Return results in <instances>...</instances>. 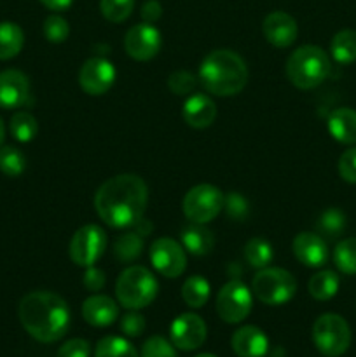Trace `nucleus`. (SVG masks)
<instances>
[{
	"instance_id": "nucleus-28",
	"label": "nucleus",
	"mask_w": 356,
	"mask_h": 357,
	"mask_svg": "<svg viewBox=\"0 0 356 357\" xmlns=\"http://www.w3.org/2000/svg\"><path fill=\"white\" fill-rule=\"evenodd\" d=\"M143 251V237L138 232H126L115 241L114 255L121 264H131L138 260Z\"/></svg>"
},
{
	"instance_id": "nucleus-41",
	"label": "nucleus",
	"mask_w": 356,
	"mask_h": 357,
	"mask_svg": "<svg viewBox=\"0 0 356 357\" xmlns=\"http://www.w3.org/2000/svg\"><path fill=\"white\" fill-rule=\"evenodd\" d=\"M91 345L82 338H72L59 347L58 357H89Z\"/></svg>"
},
{
	"instance_id": "nucleus-24",
	"label": "nucleus",
	"mask_w": 356,
	"mask_h": 357,
	"mask_svg": "<svg viewBox=\"0 0 356 357\" xmlns=\"http://www.w3.org/2000/svg\"><path fill=\"white\" fill-rule=\"evenodd\" d=\"M332 58L341 65H351L356 61V30L337 31L330 42Z\"/></svg>"
},
{
	"instance_id": "nucleus-34",
	"label": "nucleus",
	"mask_w": 356,
	"mask_h": 357,
	"mask_svg": "<svg viewBox=\"0 0 356 357\" xmlns=\"http://www.w3.org/2000/svg\"><path fill=\"white\" fill-rule=\"evenodd\" d=\"M100 9L105 20L110 23H122L131 16L135 0H100Z\"/></svg>"
},
{
	"instance_id": "nucleus-2",
	"label": "nucleus",
	"mask_w": 356,
	"mask_h": 357,
	"mask_svg": "<svg viewBox=\"0 0 356 357\" xmlns=\"http://www.w3.org/2000/svg\"><path fill=\"white\" fill-rule=\"evenodd\" d=\"M17 316L28 335L42 344L65 337L70 326V309L65 300L51 291H31L21 298Z\"/></svg>"
},
{
	"instance_id": "nucleus-18",
	"label": "nucleus",
	"mask_w": 356,
	"mask_h": 357,
	"mask_svg": "<svg viewBox=\"0 0 356 357\" xmlns=\"http://www.w3.org/2000/svg\"><path fill=\"white\" fill-rule=\"evenodd\" d=\"M184 121L194 129H206L215 122L216 105L209 96L202 93L191 94L184 103Z\"/></svg>"
},
{
	"instance_id": "nucleus-16",
	"label": "nucleus",
	"mask_w": 356,
	"mask_h": 357,
	"mask_svg": "<svg viewBox=\"0 0 356 357\" xmlns=\"http://www.w3.org/2000/svg\"><path fill=\"white\" fill-rule=\"evenodd\" d=\"M30 82L20 70H3L0 72V108L14 110L28 103Z\"/></svg>"
},
{
	"instance_id": "nucleus-15",
	"label": "nucleus",
	"mask_w": 356,
	"mask_h": 357,
	"mask_svg": "<svg viewBox=\"0 0 356 357\" xmlns=\"http://www.w3.org/2000/svg\"><path fill=\"white\" fill-rule=\"evenodd\" d=\"M262 33L269 44L285 49L297 40L299 26H297V21L293 20V16H290L288 13L274 10V13L265 16L264 23H262Z\"/></svg>"
},
{
	"instance_id": "nucleus-46",
	"label": "nucleus",
	"mask_w": 356,
	"mask_h": 357,
	"mask_svg": "<svg viewBox=\"0 0 356 357\" xmlns=\"http://www.w3.org/2000/svg\"><path fill=\"white\" fill-rule=\"evenodd\" d=\"M195 357H216V356H213V354H199V356H195Z\"/></svg>"
},
{
	"instance_id": "nucleus-27",
	"label": "nucleus",
	"mask_w": 356,
	"mask_h": 357,
	"mask_svg": "<svg viewBox=\"0 0 356 357\" xmlns=\"http://www.w3.org/2000/svg\"><path fill=\"white\" fill-rule=\"evenodd\" d=\"M272 258H274V251L272 246L262 237H253L244 246V260L250 267L253 268H265L271 265Z\"/></svg>"
},
{
	"instance_id": "nucleus-7",
	"label": "nucleus",
	"mask_w": 356,
	"mask_h": 357,
	"mask_svg": "<svg viewBox=\"0 0 356 357\" xmlns=\"http://www.w3.org/2000/svg\"><path fill=\"white\" fill-rule=\"evenodd\" d=\"M313 342L327 357H341L351 345V328L339 314H323L314 321Z\"/></svg>"
},
{
	"instance_id": "nucleus-4",
	"label": "nucleus",
	"mask_w": 356,
	"mask_h": 357,
	"mask_svg": "<svg viewBox=\"0 0 356 357\" xmlns=\"http://www.w3.org/2000/svg\"><path fill=\"white\" fill-rule=\"evenodd\" d=\"M330 72V58L318 45L295 49L286 61V77L297 89H314L328 79Z\"/></svg>"
},
{
	"instance_id": "nucleus-14",
	"label": "nucleus",
	"mask_w": 356,
	"mask_h": 357,
	"mask_svg": "<svg viewBox=\"0 0 356 357\" xmlns=\"http://www.w3.org/2000/svg\"><path fill=\"white\" fill-rule=\"evenodd\" d=\"M171 342L180 351H195L206 340V324L198 314H181L171 324Z\"/></svg>"
},
{
	"instance_id": "nucleus-5",
	"label": "nucleus",
	"mask_w": 356,
	"mask_h": 357,
	"mask_svg": "<svg viewBox=\"0 0 356 357\" xmlns=\"http://www.w3.org/2000/svg\"><path fill=\"white\" fill-rule=\"evenodd\" d=\"M159 284L149 268L131 265L121 272L115 282V295L124 309L140 310L156 300Z\"/></svg>"
},
{
	"instance_id": "nucleus-31",
	"label": "nucleus",
	"mask_w": 356,
	"mask_h": 357,
	"mask_svg": "<svg viewBox=\"0 0 356 357\" xmlns=\"http://www.w3.org/2000/svg\"><path fill=\"white\" fill-rule=\"evenodd\" d=\"M334 264L342 274L356 275V237L341 241L334 250Z\"/></svg>"
},
{
	"instance_id": "nucleus-19",
	"label": "nucleus",
	"mask_w": 356,
	"mask_h": 357,
	"mask_svg": "<svg viewBox=\"0 0 356 357\" xmlns=\"http://www.w3.org/2000/svg\"><path fill=\"white\" fill-rule=\"evenodd\" d=\"M82 317L87 324L96 328H107L119 317V305L105 295H93L82 303Z\"/></svg>"
},
{
	"instance_id": "nucleus-38",
	"label": "nucleus",
	"mask_w": 356,
	"mask_h": 357,
	"mask_svg": "<svg viewBox=\"0 0 356 357\" xmlns=\"http://www.w3.org/2000/svg\"><path fill=\"white\" fill-rule=\"evenodd\" d=\"M142 357H178L175 347L163 337H150L143 344Z\"/></svg>"
},
{
	"instance_id": "nucleus-37",
	"label": "nucleus",
	"mask_w": 356,
	"mask_h": 357,
	"mask_svg": "<svg viewBox=\"0 0 356 357\" xmlns=\"http://www.w3.org/2000/svg\"><path fill=\"white\" fill-rule=\"evenodd\" d=\"M223 208H225L227 216H229L230 220H237V222L246 218L248 213H250L248 201L243 195L237 194V192H230V194H227L225 197H223Z\"/></svg>"
},
{
	"instance_id": "nucleus-36",
	"label": "nucleus",
	"mask_w": 356,
	"mask_h": 357,
	"mask_svg": "<svg viewBox=\"0 0 356 357\" xmlns=\"http://www.w3.org/2000/svg\"><path fill=\"white\" fill-rule=\"evenodd\" d=\"M195 84H198V80L187 70H177V72H173L168 77V87L177 96H187V94H191L194 91Z\"/></svg>"
},
{
	"instance_id": "nucleus-20",
	"label": "nucleus",
	"mask_w": 356,
	"mask_h": 357,
	"mask_svg": "<svg viewBox=\"0 0 356 357\" xmlns=\"http://www.w3.org/2000/svg\"><path fill=\"white\" fill-rule=\"evenodd\" d=\"M232 351L239 357H264L269 351V340L257 326H243L232 335Z\"/></svg>"
},
{
	"instance_id": "nucleus-32",
	"label": "nucleus",
	"mask_w": 356,
	"mask_h": 357,
	"mask_svg": "<svg viewBox=\"0 0 356 357\" xmlns=\"http://www.w3.org/2000/svg\"><path fill=\"white\" fill-rule=\"evenodd\" d=\"M27 167V159L16 146H0V171L6 176L16 178Z\"/></svg>"
},
{
	"instance_id": "nucleus-1",
	"label": "nucleus",
	"mask_w": 356,
	"mask_h": 357,
	"mask_svg": "<svg viewBox=\"0 0 356 357\" xmlns=\"http://www.w3.org/2000/svg\"><path fill=\"white\" fill-rule=\"evenodd\" d=\"M149 202L147 183L136 174L108 178L94 195L98 216L112 229H129L143 218Z\"/></svg>"
},
{
	"instance_id": "nucleus-9",
	"label": "nucleus",
	"mask_w": 356,
	"mask_h": 357,
	"mask_svg": "<svg viewBox=\"0 0 356 357\" xmlns=\"http://www.w3.org/2000/svg\"><path fill=\"white\" fill-rule=\"evenodd\" d=\"M107 248V234L101 227L84 225L73 234L72 241H70L68 255L70 260L79 267H91L96 264L105 253Z\"/></svg>"
},
{
	"instance_id": "nucleus-39",
	"label": "nucleus",
	"mask_w": 356,
	"mask_h": 357,
	"mask_svg": "<svg viewBox=\"0 0 356 357\" xmlns=\"http://www.w3.org/2000/svg\"><path fill=\"white\" fill-rule=\"evenodd\" d=\"M121 331L126 335V337L136 338L145 331V317L142 316L136 310H131V312L124 314L121 319Z\"/></svg>"
},
{
	"instance_id": "nucleus-29",
	"label": "nucleus",
	"mask_w": 356,
	"mask_h": 357,
	"mask_svg": "<svg viewBox=\"0 0 356 357\" xmlns=\"http://www.w3.org/2000/svg\"><path fill=\"white\" fill-rule=\"evenodd\" d=\"M94 357H138V352L126 338L105 337L98 342Z\"/></svg>"
},
{
	"instance_id": "nucleus-13",
	"label": "nucleus",
	"mask_w": 356,
	"mask_h": 357,
	"mask_svg": "<svg viewBox=\"0 0 356 357\" xmlns=\"http://www.w3.org/2000/svg\"><path fill=\"white\" fill-rule=\"evenodd\" d=\"M115 82V68L108 59L91 58L80 66L79 86L89 96H101L108 93Z\"/></svg>"
},
{
	"instance_id": "nucleus-8",
	"label": "nucleus",
	"mask_w": 356,
	"mask_h": 357,
	"mask_svg": "<svg viewBox=\"0 0 356 357\" xmlns=\"http://www.w3.org/2000/svg\"><path fill=\"white\" fill-rule=\"evenodd\" d=\"M181 208L187 220H191L192 223L206 225L215 220L223 209V194L215 185H195L185 194Z\"/></svg>"
},
{
	"instance_id": "nucleus-40",
	"label": "nucleus",
	"mask_w": 356,
	"mask_h": 357,
	"mask_svg": "<svg viewBox=\"0 0 356 357\" xmlns=\"http://www.w3.org/2000/svg\"><path fill=\"white\" fill-rule=\"evenodd\" d=\"M339 174L348 183H356V146L346 150L339 159Z\"/></svg>"
},
{
	"instance_id": "nucleus-10",
	"label": "nucleus",
	"mask_w": 356,
	"mask_h": 357,
	"mask_svg": "<svg viewBox=\"0 0 356 357\" xmlns=\"http://www.w3.org/2000/svg\"><path fill=\"white\" fill-rule=\"evenodd\" d=\"M253 305V296L241 281H229L216 296V314L229 324H237L248 317Z\"/></svg>"
},
{
	"instance_id": "nucleus-33",
	"label": "nucleus",
	"mask_w": 356,
	"mask_h": 357,
	"mask_svg": "<svg viewBox=\"0 0 356 357\" xmlns=\"http://www.w3.org/2000/svg\"><path fill=\"white\" fill-rule=\"evenodd\" d=\"M348 225V220L346 215L337 208H330L327 211L321 213L320 220H318L316 227L323 236L328 237H339L346 230Z\"/></svg>"
},
{
	"instance_id": "nucleus-11",
	"label": "nucleus",
	"mask_w": 356,
	"mask_h": 357,
	"mask_svg": "<svg viewBox=\"0 0 356 357\" xmlns=\"http://www.w3.org/2000/svg\"><path fill=\"white\" fill-rule=\"evenodd\" d=\"M150 261L152 267L168 279L180 278L187 268V255L184 248L170 237L154 241L150 246Z\"/></svg>"
},
{
	"instance_id": "nucleus-25",
	"label": "nucleus",
	"mask_w": 356,
	"mask_h": 357,
	"mask_svg": "<svg viewBox=\"0 0 356 357\" xmlns=\"http://www.w3.org/2000/svg\"><path fill=\"white\" fill-rule=\"evenodd\" d=\"M339 284H341V281H339V275L335 272L321 271L309 279L307 289H309V295L314 300L327 302V300H332L337 295Z\"/></svg>"
},
{
	"instance_id": "nucleus-12",
	"label": "nucleus",
	"mask_w": 356,
	"mask_h": 357,
	"mask_svg": "<svg viewBox=\"0 0 356 357\" xmlns=\"http://www.w3.org/2000/svg\"><path fill=\"white\" fill-rule=\"evenodd\" d=\"M163 45L161 31L152 23H140L129 28L124 37V49L129 58L136 61H149L156 58Z\"/></svg>"
},
{
	"instance_id": "nucleus-45",
	"label": "nucleus",
	"mask_w": 356,
	"mask_h": 357,
	"mask_svg": "<svg viewBox=\"0 0 356 357\" xmlns=\"http://www.w3.org/2000/svg\"><path fill=\"white\" fill-rule=\"evenodd\" d=\"M3 138H6V126H3L2 117H0V146H2Z\"/></svg>"
},
{
	"instance_id": "nucleus-35",
	"label": "nucleus",
	"mask_w": 356,
	"mask_h": 357,
	"mask_svg": "<svg viewBox=\"0 0 356 357\" xmlns=\"http://www.w3.org/2000/svg\"><path fill=\"white\" fill-rule=\"evenodd\" d=\"M42 30H44L45 38H47L51 44H61V42H65L70 35L68 21H66L65 17L58 16V14H51V16L45 17Z\"/></svg>"
},
{
	"instance_id": "nucleus-26",
	"label": "nucleus",
	"mask_w": 356,
	"mask_h": 357,
	"mask_svg": "<svg viewBox=\"0 0 356 357\" xmlns=\"http://www.w3.org/2000/svg\"><path fill=\"white\" fill-rule=\"evenodd\" d=\"M181 298L192 309H201L209 298V282L201 275H191L181 286Z\"/></svg>"
},
{
	"instance_id": "nucleus-21",
	"label": "nucleus",
	"mask_w": 356,
	"mask_h": 357,
	"mask_svg": "<svg viewBox=\"0 0 356 357\" xmlns=\"http://www.w3.org/2000/svg\"><path fill=\"white\" fill-rule=\"evenodd\" d=\"M328 132L332 138L344 145H356V110L348 107L335 108L328 115Z\"/></svg>"
},
{
	"instance_id": "nucleus-17",
	"label": "nucleus",
	"mask_w": 356,
	"mask_h": 357,
	"mask_svg": "<svg viewBox=\"0 0 356 357\" xmlns=\"http://www.w3.org/2000/svg\"><path fill=\"white\" fill-rule=\"evenodd\" d=\"M293 255L302 265L311 268L323 267L328 261V246L320 234L300 232L292 244Z\"/></svg>"
},
{
	"instance_id": "nucleus-6",
	"label": "nucleus",
	"mask_w": 356,
	"mask_h": 357,
	"mask_svg": "<svg viewBox=\"0 0 356 357\" xmlns=\"http://www.w3.org/2000/svg\"><path fill=\"white\" fill-rule=\"evenodd\" d=\"M251 289L265 305H285L295 296L297 281L285 268L265 267L255 274Z\"/></svg>"
},
{
	"instance_id": "nucleus-42",
	"label": "nucleus",
	"mask_w": 356,
	"mask_h": 357,
	"mask_svg": "<svg viewBox=\"0 0 356 357\" xmlns=\"http://www.w3.org/2000/svg\"><path fill=\"white\" fill-rule=\"evenodd\" d=\"M86 274H84L82 278V284L84 288L87 289V291H100L101 288L105 286V274L103 271H100V268H96L94 265H91V267H86Z\"/></svg>"
},
{
	"instance_id": "nucleus-3",
	"label": "nucleus",
	"mask_w": 356,
	"mask_h": 357,
	"mask_svg": "<svg viewBox=\"0 0 356 357\" xmlns=\"http://www.w3.org/2000/svg\"><path fill=\"white\" fill-rule=\"evenodd\" d=\"M199 80L205 89L215 96H236L248 82V66L237 52L216 49L202 59Z\"/></svg>"
},
{
	"instance_id": "nucleus-30",
	"label": "nucleus",
	"mask_w": 356,
	"mask_h": 357,
	"mask_svg": "<svg viewBox=\"0 0 356 357\" xmlns=\"http://www.w3.org/2000/svg\"><path fill=\"white\" fill-rule=\"evenodd\" d=\"M38 132V122L30 112H16L10 119V135L20 143H30Z\"/></svg>"
},
{
	"instance_id": "nucleus-23",
	"label": "nucleus",
	"mask_w": 356,
	"mask_h": 357,
	"mask_svg": "<svg viewBox=\"0 0 356 357\" xmlns=\"http://www.w3.org/2000/svg\"><path fill=\"white\" fill-rule=\"evenodd\" d=\"M24 44V33L20 24L2 21L0 23V59L14 58L21 52Z\"/></svg>"
},
{
	"instance_id": "nucleus-43",
	"label": "nucleus",
	"mask_w": 356,
	"mask_h": 357,
	"mask_svg": "<svg viewBox=\"0 0 356 357\" xmlns=\"http://www.w3.org/2000/svg\"><path fill=\"white\" fill-rule=\"evenodd\" d=\"M140 14H142V17L145 23L154 24L161 16H163V7H161V3L157 2V0H149V2L143 3Z\"/></svg>"
},
{
	"instance_id": "nucleus-22",
	"label": "nucleus",
	"mask_w": 356,
	"mask_h": 357,
	"mask_svg": "<svg viewBox=\"0 0 356 357\" xmlns=\"http://www.w3.org/2000/svg\"><path fill=\"white\" fill-rule=\"evenodd\" d=\"M181 244L191 255L205 257V255L212 253L213 246H215V237H213L212 230L206 229L205 225L192 223L181 232Z\"/></svg>"
},
{
	"instance_id": "nucleus-44",
	"label": "nucleus",
	"mask_w": 356,
	"mask_h": 357,
	"mask_svg": "<svg viewBox=\"0 0 356 357\" xmlns=\"http://www.w3.org/2000/svg\"><path fill=\"white\" fill-rule=\"evenodd\" d=\"M49 10H56V13H61V10L70 9V6L73 3V0H40Z\"/></svg>"
}]
</instances>
